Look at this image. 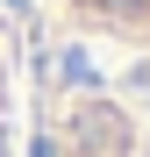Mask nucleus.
Returning <instances> with one entry per match:
<instances>
[{"instance_id": "20e7f679", "label": "nucleus", "mask_w": 150, "mask_h": 157, "mask_svg": "<svg viewBox=\"0 0 150 157\" xmlns=\"http://www.w3.org/2000/svg\"><path fill=\"white\" fill-rule=\"evenodd\" d=\"M143 150H150V136H143Z\"/></svg>"}, {"instance_id": "7ed1b4c3", "label": "nucleus", "mask_w": 150, "mask_h": 157, "mask_svg": "<svg viewBox=\"0 0 150 157\" xmlns=\"http://www.w3.org/2000/svg\"><path fill=\"white\" fill-rule=\"evenodd\" d=\"M0 157H29V136H21V93H14L7 50H0Z\"/></svg>"}, {"instance_id": "f257e3e1", "label": "nucleus", "mask_w": 150, "mask_h": 157, "mask_svg": "<svg viewBox=\"0 0 150 157\" xmlns=\"http://www.w3.org/2000/svg\"><path fill=\"white\" fill-rule=\"evenodd\" d=\"M79 36L121 43V50H150V0H50Z\"/></svg>"}, {"instance_id": "f03ea898", "label": "nucleus", "mask_w": 150, "mask_h": 157, "mask_svg": "<svg viewBox=\"0 0 150 157\" xmlns=\"http://www.w3.org/2000/svg\"><path fill=\"white\" fill-rule=\"evenodd\" d=\"M36 157H43V150H36ZM50 157H150V150H143V136H136L114 107H86L57 143H50Z\"/></svg>"}]
</instances>
